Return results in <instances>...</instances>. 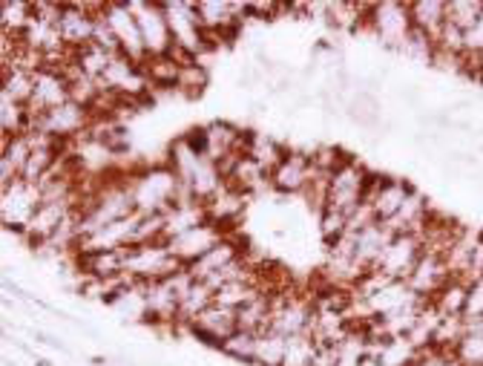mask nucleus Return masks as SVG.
I'll list each match as a JSON object with an SVG mask.
<instances>
[{
  "instance_id": "nucleus-17",
  "label": "nucleus",
  "mask_w": 483,
  "mask_h": 366,
  "mask_svg": "<svg viewBox=\"0 0 483 366\" xmlns=\"http://www.w3.org/2000/svg\"><path fill=\"white\" fill-rule=\"evenodd\" d=\"M239 257H245L242 254V248L237 246V242L230 240V234L219 242L216 248H211L204 257H199L196 263L193 266H187V274L193 277V280H202V283H211V280H216L222 271L228 268V266H233L239 260Z\"/></svg>"
},
{
  "instance_id": "nucleus-15",
  "label": "nucleus",
  "mask_w": 483,
  "mask_h": 366,
  "mask_svg": "<svg viewBox=\"0 0 483 366\" xmlns=\"http://www.w3.org/2000/svg\"><path fill=\"white\" fill-rule=\"evenodd\" d=\"M239 329V315L237 309H228V306H219L213 303L211 309H204L202 315L190 323V332L202 337V341L213 344L222 349V344L228 341V337Z\"/></svg>"
},
{
  "instance_id": "nucleus-19",
  "label": "nucleus",
  "mask_w": 483,
  "mask_h": 366,
  "mask_svg": "<svg viewBox=\"0 0 483 366\" xmlns=\"http://www.w3.org/2000/svg\"><path fill=\"white\" fill-rule=\"evenodd\" d=\"M409 12L414 30L429 35L437 44V38L446 26V4H440V0H418V4H409Z\"/></svg>"
},
{
  "instance_id": "nucleus-24",
  "label": "nucleus",
  "mask_w": 483,
  "mask_h": 366,
  "mask_svg": "<svg viewBox=\"0 0 483 366\" xmlns=\"http://www.w3.org/2000/svg\"><path fill=\"white\" fill-rule=\"evenodd\" d=\"M35 90V73L23 66H4V96L15 99L18 104H30Z\"/></svg>"
},
{
  "instance_id": "nucleus-9",
  "label": "nucleus",
  "mask_w": 483,
  "mask_h": 366,
  "mask_svg": "<svg viewBox=\"0 0 483 366\" xmlns=\"http://www.w3.org/2000/svg\"><path fill=\"white\" fill-rule=\"evenodd\" d=\"M40 208V187L30 182H12L4 187V196H0V214H4V225L6 228H18L23 234L26 225L32 222V216Z\"/></svg>"
},
{
  "instance_id": "nucleus-6",
  "label": "nucleus",
  "mask_w": 483,
  "mask_h": 366,
  "mask_svg": "<svg viewBox=\"0 0 483 366\" xmlns=\"http://www.w3.org/2000/svg\"><path fill=\"white\" fill-rule=\"evenodd\" d=\"M127 6L133 9V15L138 21V30H142L147 58L170 56V52H173V35H170L168 15H164V4H144V0H130Z\"/></svg>"
},
{
  "instance_id": "nucleus-14",
  "label": "nucleus",
  "mask_w": 483,
  "mask_h": 366,
  "mask_svg": "<svg viewBox=\"0 0 483 366\" xmlns=\"http://www.w3.org/2000/svg\"><path fill=\"white\" fill-rule=\"evenodd\" d=\"M411 194V185L403 182V179H380V176H375L371 179V187H368V196L366 202L371 205V211H375L377 222H392L394 216L400 214V208H403V202L409 199Z\"/></svg>"
},
{
  "instance_id": "nucleus-22",
  "label": "nucleus",
  "mask_w": 483,
  "mask_h": 366,
  "mask_svg": "<svg viewBox=\"0 0 483 366\" xmlns=\"http://www.w3.org/2000/svg\"><path fill=\"white\" fill-rule=\"evenodd\" d=\"M466 294H469V283L463 280H449L444 289L435 294V309L440 311L444 318H463V309H466Z\"/></svg>"
},
{
  "instance_id": "nucleus-2",
  "label": "nucleus",
  "mask_w": 483,
  "mask_h": 366,
  "mask_svg": "<svg viewBox=\"0 0 483 366\" xmlns=\"http://www.w3.org/2000/svg\"><path fill=\"white\" fill-rule=\"evenodd\" d=\"M178 191H182V182H178V176L168 165L147 168L130 176L135 214H168L176 205Z\"/></svg>"
},
{
  "instance_id": "nucleus-18",
  "label": "nucleus",
  "mask_w": 483,
  "mask_h": 366,
  "mask_svg": "<svg viewBox=\"0 0 483 366\" xmlns=\"http://www.w3.org/2000/svg\"><path fill=\"white\" fill-rule=\"evenodd\" d=\"M245 194H239V191H233V187H222L219 194H213L211 199L204 202V214H207V220L211 222H216L219 228H228L233 225L242 216V211H245Z\"/></svg>"
},
{
  "instance_id": "nucleus-30",
  "label": "nucleus",
  "mask_w": 483,
  "mask_h": 366,
  "mask_svg": "<svg viewBox=\"0 0 483 366\" xmlns=\"http://www.w3.org/2000/svg\"><path fill=\"white\" fill-rule=\"evenodd\" d=\"M207 87V70L199 64V61H193V64H185L182 66V73H178V84L176 90H182L187 92V96H199V92Z\"/></svg>"
},
{
  "instance_id": "nucleus-12",
  "label": "nucleus",
  "mask_w": 483,
  "mask_h": 366,
  "mask_svg": "<svg viewBox=\"0 0 483 366\" xmlns=\"http://www.w3.org/2000/svg\"><path fill=\"white\" fill-rule=\"evenodd\" d=\"M66 101H73V92H69V78L64 70L58 66H44V70L35 73V90H32V99H30V116L38 118L55 107H61Z\"/></svg>"
},
{
  "instance_id": "nucleus-32",
  "label": "nucleus",
  "mask_w": 483,
  "mask_h": 366,
  "mask_svg": "<svg viewBox=\"0 0 483 366\" xmlns=\"http://www.w3.org/2000/svg\"><path fill=\"white\" fill-rule=\"evenodd\" d=\"M282 6L280 4H247V15H262V18H273Z\"/></svg>"
},
{
  "instance_id": "nucleus-11",
  "label": "nucleus",
  "mask_w": 483,
  "mask_h": 366,
  "mask_svg": "<svg viewBox=\"0 0 483 366\" xmlns=\"http://www.w3.org/2000/svg\"><path fill=\"white\" fill-rule=\"evenodd\" d=\"M225 237H228L225 228H219L216 222L207 220V222H202L196 228H190V231H185V234L170 237L168 240V248H170V254L176 257V260L187 268V266L196 263L199 257H204L211 248H216Z\"/></svg>"
},
{
  "instance_id": "nucleus-10",
  "label": "nucleus",
  "mask_w": 483,
  "mask_h": 366,
  "mask_svg": "<svg viewBox=\"0 0 483 366\" xmlns=\"http://www.w3.org/2000/svg\"><path fill=\"white\" fill-rule=\"evenodd\" d=\"M164 15H168L176 49L190 52V56H199L202 49H207L204 30L196 18V4H164Z\"/></svg>"
},
{
  "instance_id": "nucleus-31",
  "label": "nucleus",
  "mask_w": 483,
  "mask_h": 366,
  "mask_svg": "<svg viewBox=\"0 0 483 366\" xmlns=\"http://www.w3.org/2000/svg\"><path fill=\"white\" fill-rule=\"evenodd\" d=\"M466 320L483 318V277L469 283V294H466V309H463Z\"/></svg>"
},
{
  "instance_id": "nucleus-3",
  "label": "nucleus",
  "mask_w": 483,
  "mask_h": 366,
  "mask_svg": "<svg viewBox=\"0 0 483 366\" xmlns=\"http://www.w3.org/2000/svg\"><path fill=\"white\" fill-rule=\"evenodd\" d=\"M371 179H375V176H371L360 161L349 159L340 170L331 173L328 194H325V211H337V214L351 216L366 202Z\"/></svg>"
},
{
  "instance_id": "nucleus-23",
  "label": "nucleus",
  "mask_w": 483,
  "mask_h": 366,
  "mask_svg": "<svg viewBox=\"0 0 483 366\" xmlns=\"http://www.w3.org/2000/svg\"><path fill=\"white\" fill-rule=\"evenodd\" d=\"M142 70L150 81V87H164L170 90L178 84V73H182V64L173 56H159V58H147L142 64Z\"/></svg>"
},
{
  "instance_id": "nucleus-8",
  "label": "nucleus",
  "mask_w": 483,
  "mask_h": 366,
  "mask_svg": "<svg viewBox=\"0 0 483 366\" xmlns=\"http://www.w3.org/2000/svg\"><path fill=\"white\" fill-rule=\"evenodd\" d=\"M426 254L420 234H394L389 246L383 248L380 260L375 263V271L385 274L389 280H409L414 266Z\"/></svg>"
},
{
  "instance_id": "nucleus-28",
  "label": "nucleus",
  "mask_w": 483,
  "mask_h": 366,
  "mask_svg": "<svg viewBox=\"0 0 483 366\" xmlns=\"http://www.w3.org/2000/svg\"><path fill=\"white\" fill-rule=\"evenodd\" d=\"M285 344H288V337L276 335V332H271V329H268L265 335H259L254 363H259V366H282Z\"/></svg>"
},
{
  "instance_id": "nucleus-16",
  "label": "nucleus",
  "mask_w": 483,
  "mask_h": 366,
  "mask_svg": "<svg viewBox=\"0 0 483 366\" xmlns=\"http://www.w3.org/2000/svg\"><path fill=\"white\" fill-rule=\"evenodd\" d=\"M311 156L306 153H285L282 161L271 170V187L280 194H302L311 185Z\"/></svg>"
},
{
  "instance_id": "nucleus-21",
  "label": "nucleus",
  "mask_w": 483,
  "mask_h": 366,
  "mask_svg": "<svg viewBox=\"0 0 483 366\" xmlns=\"http://www.w3.org/2000/svg\"><path fill=\"white\" fill-rule=\"evenodd\" d=\"M245 153L251 156V159H256L262 168H265L268 173L280 165L282 161V156H285V151L280 144H276L268 133H247V139H245Z\"/></svg>"
},
{
  "instance_id": "nucleus-4",
  "label": "nucleus",
  "mask_w": 483,
  "mask_h": 366,
  "mask_svg": "<svg viewBox=\"0 0 483 366\" xmlns=\"http://www.w3.org/2000/svg\"><path fill=\"white\" fill-rule=\"evenodd\" d=\"M92 121L95 118L87 107H81L75 101H66V104L55 107V110H49L44 116L32 118V133L49 135V139L64 142V144H73L92 127Z\"/></svg>"
},
{
  "instance_id": "nucleus-20",
  "label": "nucleus",
  "mask_w": 483,
  "mask_h": 366,
  "mask_svg": "<svg viewBox=\"0 0 483 366\" xmlns=\"http://www.w3.org/2000/svg\"><path fill=\"white\" fill-rule=\"evenodd\" d=\"M213 303H216V292L202 280H190V286L182 294V303H178V323H187L190 327V323Z\"/></svg>"
},
{
  "instance_id": "nucleus-5",
  "label": "nucleus",
  "mask_w": 483,
  "mask_h": 366,
  "mask_svg": "<svg viewBox=\"0 0 483 366\" xmlns=\"http://www.w3.org/2000/svg\"><path fill=\"white\" fill-rule=\"evenodd\" d=\"M368 26L389 49H403L406 38L411 35V12L409 4H397V0H385V4H371Z\"/></svg>"
},
{
  "instance_id": "nucleus-1",
  "label": "nucleus",
  "mask_w": 483,
  "mask_h": 366,
  "mask_svg": "<svg viewBox=\"0 0 483 366\" xmlns=\"http://www.w3.org/2000/svg\"><path fill=\"white\" fill-rule=\"evenodd\" d=\"M168 168L178 176L182 187H187V191L196 196L202 205L213 194H219L225 187L222 170H219L216 161H211L204 153H199L196 147H190L187 139H178L173 144Z\"/></svg>"
},
{
  "instance_id": "nucleus-13",
  "label": "nucleus",
  "mask_w": 483,
  "mask_h": 366,
  "mask_svg": "<svg viewBox=\"0 0 483 366\" xmlns=\"http://www.w3.org/2000/svg\"><path fill=\"white\" fill-rule=\"evenodd\" d=\"M452 280V271L446 266V257L444 254H432V251H426L420 257V263L414 266V271L409 274V289L423 297V301H435V294L446 286V283Z\"/></svg>"
},
{
  "instance_id": "nucleus-29",
  "label": "nucleus",
  "mask_w": 483,
  "mask_h": 366,
  "mask_svg": "<svg viewBox=\"0 0 483 366\" xmlns=\"http://www.w3.org/2000/svg\"><path fill=\"white\" fill-rule=\"evenodd\" d=\"M256 341L259 335L254 332H245V329H237L228 341L222 344V352L237 361H245V363H254V355H256Z\"/></svg>"
},
{
  "instance_id": "nucleus-26",
  "label": "nucleus",
  "mask_w": 483,
  "mask_h": 366,
  "mask_svg": "<svg viewBox=\"0 0 483 366\" xmlns=\"http://www.w3.org/2000/svg\"><path fill=\"white\" fill-rule=\"evenodd\" d=\"M4 12V35H23L26 26L35 18V4H23V0H4L0 4Z\"/></svg>"
},
{
  "instance_id": "nucleus-25",
  "label": "nucleus",
  "mask_w": 483,
  "mask_h": 366,
  "mask_svg": "<svg viewBox=\"0 0 483 366\" xmlns=\"http://www.w3.org/2000/svg\"><path fill=\"white\" fill-rule=\"evenodd\" d=\"M316 361H320V346L311 335L288 337L282 366H316Z\"/></svg>"
},
{
  "instance_id": "nucleus-27",
  "label": "nucleus",
  "mask_w": 483,
  "mask_h": 366,
  "mask_svg": "<svg viewBox=\"0 0 483 366\" xmlns=\"http://www.w3.org/2000/svg\"><path fill=\"white\" fill-rule=\"evenodd\" d=\"M480 15L483 4H478V0H452V4H446V23L458 26L463 35L472 30Z\"/></svg>"
},
{
  "instance_id": "nucleus-7",
  "label": "nucleus",
  "mask_w": 483,
  "mask_h": 366,
  "mask_svg": "<svg viewBox=\"0 0 483 366\" xmlns=\"http://www.w3.org/2000/svg\"><path fill=\"white\" fill-rule=\"evenodd\" d=\"M101 18L109 26V32H113L121 56L135 61V64H144L147 49H144V38H142V30H138V21L133 15V9L127 4H107Z\"/></svg>"
}]
</instances>
